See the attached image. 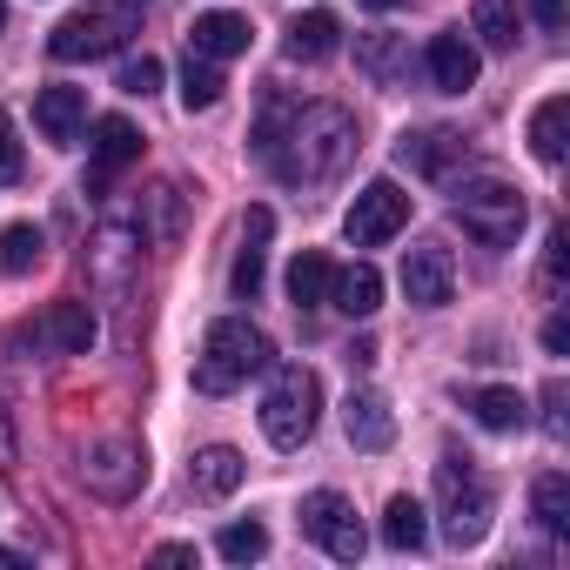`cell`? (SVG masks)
<instances>
[{"label": "cell", "instance_id": "6da1fadb", "mask_svg": "<svg viewBox=\"0 0 570 570\" xmlns=\"http://www.w3.org/2000/svg\"><path fill=\"white\" fill-rule=\"evenodd\" d=\"M282 141H289V155H275V175L282 181H330L356 155V121H350V108L316 101V108H296L289 115V135H282Z\"/></svg>", "mask_w": 570, "mask_h": 570}, {"label": "cell", "instance_id": "7a4b0ae2", "mask_svg": "<svg viewBox=\"0 0 570 570\" xmlns=\"http://www.w3.org/2000/svg\"><path fill=\"white\" fill-rule=\"evenodd\" d=\"M268 363H275L268 336H262L255 323H242V316H222V323L202 336V356H195V390H202V396H228V390H242L248 376H262Z\"/></svg>", "mask_w": 570, "mask_h": 570}, {"label": "cell", "instance_id": "3957f363", "mask_svg": "<svg viewBox=\"0 0 570 570\" xmlns=\"http://www.w3.org/2000/svg\"><path fill=\"white\" fill-rule=\"evenodd\" d=\"M450 208H456L463 235H476L483 248H517V235H523V222H530L523 188H510L503 175H470V181H456Z\"/></svg>", "mask_w": 570, "mask_h": 570}, {"label": "cell", "instance_id": "277c9868", "mask_svg": "<svg viewBox=\"0 0 570 570\" xmlns=\"http://www.w3.org/2000/svg\"><path fill=\"white\" fill-rule=\"evenodd\" d=\"M316 423H323V376L303 370V363L275 370V383H268V396H262V436H268L275 450H303V443L316 436Z\"/></svg>", "mask_w": 570, "mask_h": 570}, {"label": "cell", "instance_id": "5b68a950", "mask_svg": "<svg viewBox=\"0 0 570 570\" xmlns=\"http://www.w3.org/2000/svg\"><path fill=\"white\" fill-rule=\"evenodd\" d=\"M135 28H141L135 0H88V8H75V14L48 35V55H55V61H101V55H121Z\"/></svg>", "mask_w": 570, "mask_h": 570}, {"label": "cell", "instance_id": "8992f818", "mask_svg": "<svg viewBox=\"0 0 570 570\" xmlns=\"http://www.w3.org/2000/svg\"><path fill=\"white\" fill-rule=\"evenodd\" d=\"M436 510H443V537L456 543V550H470V543H483V530H490V483L463 463V456H443L436 463Z\"/></svg>", "mask_w": 570, "mask_h": 570}, {"label": "cell", "instance_id": "52a82bcc", "mask_svg": "<svg viewBox=\"0 0 570 570\" xmlns=\"http://www.w3.org/2000/svg\"><path fill=\"white\" fill-rule=\"evenodd\" d=\"M81 483L101 497V503H128L141 483H148V450L135 436H101L88 456H81Z\"/></svg>", "mask_w": 570, "mask_h": 570}, {"label": "cell", "instance_id": "ba28073f", "mask_svg": "<svg viewBox=\"0 0 570 570\" xmlns=\"http://www.w3.org/2000/svg\"><path fill=\"white\" fill-rule=\"evenodd\" d=\"M303 530H309L336 563H356L363 543H370L363 523H356V503H350L343 490H309V497H303Z\"/></svg>", "mask_w": 570, "mask_h": 570}, {"label": "cell", "instance_id": "9c48e42d", "mask_svg": "<svg viewBox=\"0 0 570 570\" xmlns=\"http://www.w3.org/2000/svg\"><path fill=\"white\" fill-rule=\"evenodd\" d=\"M343 228H350V242H356V248H383L390 235H403V228H410V195H403L396 181H370V188L350 202Z\"/></svg>", "mask_w": 570, "mask_h": 570}, {"label": "cell", "instance_id": "30bf717a", "mask_svg": "<svg viewBox=\"0 0 570 570\" xmlns=\"http://www.w3.org/2000/svg\"><path fill=\"white\" fill-rule=\"evenodd\" d=\"M21 343L41 350V356H88V343H95V309H88V303H48V309L21 330Z\"/></svg>", "mask_w": 570, "mask_h": 570}, {"label": "cell", "instance_id": "8fae6325", "mask_svg": "<svg viewBox=\"0 0 570 570\" xmlns=\"http://www.w3.org/2000/svg\"><path fill=\"white\" fill-rule=\"evenodd\" d=\"M141 222H101V235L88 242V275H95V289H108V296H121L128 289V275H135V262H141Z\"/></svg>", "mask_w": 570, "mask_h": 570}, {"label": "cell", "instance_id": "7c38bea8", "mask_svg": "<svg viewBox=\"0 0 570 570\" xmlns=\"http://www.w3.org/2000/svg\"><path fill=\"white\" fill-rule=\"evenodd\" d=\"M403 289H410V303H416V309H443V303H450V289H456V262H450V248L416 242V248L403 255Z\"/></svg>", "mask_w": 570, "mask_h": 570}, {"label": "cell", "instance_id": "4fadbf2b", "mask_svg": "<svg viewBox=\"0 0 570 570\" xmlns=\"http://www.w3.org/2000/svg\"><path fill=\"white\" fill-rule=\"evenodd\" d=\"M463 155H470V141H463L456 128H416V135H403V141H396V161H403V168H416V175H430V181H443Z\"/></svg>", "mask_w": 570, "mask_h": 570}, {"label": "cell", "instance_id": "5bb4252c", "mask_svg": "<svg viewBox=\"0 0 570 570\" xmlns=\"http://www.w3.org/2000/svg\"><path fill=\"white\" fill-rule=\"evenodd\" d=\"M81 121H88V88H41L35 95V128L55 141V148H68L75 135H81Z\"/></svg>", "mask_w": 570, "mask_h": 570}, {"label": "cell", "instance_id": "9a60e30c", "mask_svg": "<svg viewBox=\"0 0 570 570\" xmlns=\"http://www.w3.org/2000/svg\"><path fill=\"white\" fill-rule=\"evenodd\" d=\"M323 303H336L350 323H363V316H376V309H383V275H376L370 262L330 268V296H323Z\"/></svg>", "mask_w": 570, "mask_h": 570}, {"label": "cell", "instance_id": "2e32d148", "mask_svg": "<svg viewBox=\"0 0 570 570\" xmlns=\"http://www.w3.org/2000/svg\"><path fill=\"white\" fill-rule=\"evenodd\" d=\"M248 41H255V28L242 14H195V28H188V55H202V61H235V55H248Z\"/></svg>", "mask_w": 570, "mask_h": 570}, {"label": "cell", "instance_id": "e0dca14e", "mask_svg": "<svg viewBox=\"0 0 570 570\" xmlns=\"http://www.w3.org/2000/svg\"><path fill=\"white\" fill-rule=\"evenodd\" d=\"M88 155H95V175H121L128 161H141V128H135L128 115H101Z\"/></svg>", "mask_w": 570, "mask_h": 570}, {"label": "cell", "instance_id": "ac0fdd59", "mask_svg": "<svg viewBox=\"0 0 570 570\" xmlns=\"http://www.w3.org/2000/svg\"><path fill=\"white\" fill-rule=\"evenodd\" d=\"M343 430H350V443H356V450H370V456L396 443V416H390V403H383V396H370V390L343 403Z\"/></svg>", "mask_w": 570, "mask_h": 570}, {"label": "cell", "instance_id": "d6986e66", "mask_svg": "<svg viewBox=\"0 0 570 570\" xmlns=\"http://www.w3.org/2000/svg\"><path fill=\"white\" fill-rule=\"evenodd\" d=\"M195 497H208V503H222V497H235L242 490V476H248V463H242V450H228V443H208V450H195Z\"/></svg>", "mask_w": 570, "mask_h": 570}, {"label": "cell", "instance_id": "ffe728a7", "mask_svg": "<svg viewBox=\"0 0 570 570\" xmlns=\"http://www.w3.org/2000/svg\"><path fill=\"white\" fill-rule=\"evenodd\" d=\"M423 61H430V81H436L443 95H463V88H476V48H470L463 35H436Z\"/></svg>", "mask_w": 570, "mask_h": 570}, {"label": "cell", "instance_id": "44dd1931", "mask_svg": "<svg viewBox=\"0 0 570 570\" xmlns=\"http://www.w3.org/2000/svg\"><path fill=\"white\" fill-rule=\"evenodd\" d=\"M336 48H343V21H336L330 8L289 21V55H296V61H330Z\"/></svg>", "mask_w": 570, "mask_h": 570}, {"label": "cell", "instance_id": "7402d4cb", "mask_svg": "<svg viewBox=\"0 0 570 570\" xmlns=\"http://www.w3.org/2000/svg\"><path fill=\"white\" fill-rule=\"evenodd\" d=\"M356 68H363L376 88H390V81L410 68V41H403V35H356Z\"/></svg>", "mask_w": 570, "mask_h": 570}, {"label": "cell", "instance_id": "603a6c76", "mask_svg": "<svg viewBox=\"0 0 570 570\" xmlns=\"http://www.w3.org/2000/svg\"><path fill=\"white\" fill-rule=\"evenodd\" d=\"M383 543H390V550H423V543H430V510H423L416 497H390V510H383Z\"/></svg>", "mask_w": 570, "mask_h": 570}, {"label": "cell", "instance_id": "cb8c5ba5", "mask_svg": "<svg viewBox=\"0 0 570 570\" xmlns=\"http://www.w3.org/2000/svg\"><path fill=\"white\" fill-rule=\"evenodd\" d=\"M530 510H537V523H543L550 537H563V530H570V476H563V470H543V476L530 483Z\"/></svg>", "mask_w": 570, "mask_h": 570}, {"label": "cell", "instance_id": "d4e9b609", "mask_svg": "<svg viewBox=\"0 0 570 570\" xmlns=\"http://www.w3.org/2000/svg\"><path fill=\"white\" fill-rule=\"evenodd\" d=\"M41 248H48V235H41L35 222L0 228V275H35V268H41Z\"/></svg>", "mask_w": 570, "mask_h": 570}, {"label": "cell", "instance_id": "484cf974", "mask_svg": "<svg viewBox=\"0 0 570 570\" xmlns=\"http://www.w3.org/2000/svg\"><path fill=\"white\" fill-rule=\"evenodd\" d=\"M330 296V255L323 248H303L296 262H289V303L296 309H316Z\"/></svg>", "mask_w": 570, "mask_h": 570}, {"label": "cell", "instance_id": "4316f807", "mask_svg": "<svg viewBox=\"0 0 570 570\" xmlns=\"http://www.w3.org/2000/svg\"><path fill=\"white\" fill-rule=\"evenodd\" d=\"M563 121H570V101H563V95H550V101L530 115V155L550 161V168L563 161Z\"/></svg>", "mask_w": 570, "mask_h": 570}, {"label": "cell", "instance_id": "83f0119b", "mask_svg": "<svg viewBox=\"0 0 570 570\" xmlns=\"http://www.w3.org/2000/svg\"><path fill=\"white\" fill-rule=\"evenodd\" d=\"M470 410H476L483 430H523V423H530V403H523L517 390H503V383H497V390H476Z\"/></svg>", "mask_w": 570, "mask_h": 570}, {"label": "cell", "instance_id": "f1b7e54d", "mask_svg": "<svg viewBox=\"0 0 570 570\" xmlns=\"http://www.w3.org/2000/svg\"><path fill=\"white\" fill-rule=\"evenodd\" d=\"M215 101H222V75H215V61L188 55V68H181V108L202 115V108H215Z\"/></svg>", "mask_w": 570, "mask_h": 570}, {"label": "cell", "instance_id": "f546056e", "mask_svg": "<svg viewBox=\"0 0 570 570\" xmlns=\"http://www.w3.org/2000/svg\"><path fill=\"white\" fill-rule=\"evenodd\" d=\"M476 35H483V48H517V8L510 0H476Z\"/></svg>", "mask_w": 570, "mask_h": 570}, {"label": "cell", "instance_id": "4dcf8cb0", "mask_svg": "<svg viewBox=\"0 0 570 570\" xmlns=\"http://www.w3.org/2000/svg\"><path fill=\"white\" fill-rule=\"evenodd\" d=\"M262 550H268V530H262L255 517H248V523H228V530H222V557H228V563H255Z\"/></svg>", "mask_w": 570, "mask_h": 570}, {"label": "cell", "instance_id": "1f68e13d", "mask_svg": "<svg viewBox=\"0 0 570 570\" xmlns=\"http://www.w3.org/2000/svg\"><path fill=\"white\" fill-rule=\"evenodd\" d=\"M228 282H235V296H242V303H255V289H262V242H255V235H242V255H235Z\"/></svg>", "mask_w": 570, "mask_h": 570}, {"label": "cell", "instance_id": "d6a6232c", "mask_svg": "<svg viewBox=\"0 0 570 570\" xmlns=\"http://www.w3.org/2000/svg\"><path fill=\"white\" fill-rule=\"evenodd\" d=\"M282 135H289V108L268 101V108H262V128H255V155L275 161V155H282Z\"/></svg>", "mask_w": 570, "mask_h": 570}, {"label": "cell", "instance_id": "836d02e7", "mask_svg": "<svg viewBox=\"0 0 570 570\" xmlns=\"http://www.w3.org/2000/svg\"><path fill=\"white\" fill-rule=\"evenodd\" d=\"M161 88V61L155 55H128L121 61V95H155Z\"/></svg>", "mask_w": 570, "mask_h": 570}, {"label": "cell", "instance_id": "e575fe53", "mask_svg": "<svg viewBox=\"0 0 570 570\" xmlns=\"http://www.w3.org/2000/svg\"><path fill=\"white\" fill-rule=\"evenodd\" d=\"M175 228H181V188H168V181H161V188H155V235L168 242Z\"/></svg>", "mask_w": 570, "mask_h": 570}, {"label": "cell", "instance_id": "d590c367", "mask_svg": "<svg viewBox=\"0 0 570 570\" xmlns=\"http://www.w3.org/2000/svg\"><path fill=\"white\" fill-rule=\"evenodd\" d=\"M21 181V141H14V121L0 115V188Z\"/></svg>", "mask_w": 570, "mask_h": 570}, {"label": "cell", "instance_id": "8d00e7d4", "mask_svg": "<svg viewBox=\"0 0 570 570\" xmlns=\"http://www.w3.org/2000/svg\"><path fill=\"white\" fill-rule=\"evenodd\" d=\"M563 248H570V235H563V228H550V242H543V282H550V289L563 282Z\"/></svg>", "mask_w": 570, "mask_h": 570}, {"label": "cell", "instance_id": "74e56055", "mask_svg": "<svg viewBox=\"0 0 570 570\" xmlns=\"http://www.w3.org/2000/svg\"><path fill=\"white\" fill-rule=\"evenodd\" d=\"M543 430H550V436H563V430H570V423H563V383H550V390H543Z\"/></svg>", "mask_w": 570, "mask_h": 570}, {"label": "cell", "instance_id": "f35d334b", "mask_svg": "<svg viewBox=\"0 0 570 570\" xmlns=\"http://www.w3.org/2000/svg\"><path fill=\"white\" fill-rule=\"evenodd\" d=\"M543 350H550V356H563V350H570V323H563V316H550V323H543Z\"/></svg>", "mask_w": 570, "mask_h": 570}, {"label": "cell", "instance_id": "ab89813d", "mask_svg": "<svg viewBox=\"0 0 570 570\" xmlns=\"http://www.w3.org/2000/svg\"><path fill=\"white\" fill-rule=\"evenodd\" d=\"M530 14H537V28L557 35V28H563V0H530Z\"/></svg>", "mask_w": 570, "mask_h": 570}, {"label": "cell", "instance_id": "60d3db41", "mask_svg": "<svg viewBox=\"0 0 570 570\" xmlns=\"http://www.w3.org/2000/svg\"><path fill=\"white\" fill-rule=\"evenodd\" d=\"M155 563H195V543H161Z\"/></svg>", "mask_w": 570, "mask_h": 570}, {"label": "cell", "instance_id": "b9f144b4", "mask_svg": "<svg viewBox=\"0 0 570 570\" xmlns=\"http://www.w3.org/2000/svg\"><path fill=\"white\" fill-rule=\"evenodd\" d=\"M21 563H28L21 550H0V570H21Z\"/></svg>", "mask_w": 570, "mask_h": 570}, {"label": "cell", "instance_id": "7bdbcfd3", "mask_svg": "<svg viewBox=\"0 0 570 570\" xmlns=\"http://www.w3.org/2000/svg\"><path fill=\"white\" fill-rule=\"evenodd\" d=\"M363 8H376V14H390V8H403V0H363Z\"/></svg>", "mask_w": 570, "mask_h": 570}, {"label": "cell", "instance_id": "ee69618b", "mask_svg": "<svg viewBox=\"0 0 570 570\" xmlns=\"http://www.w3.org/2000/svg\"><path fill=\"white\" fill-rule=\"evenodd\" d=\"M0 28H8V8H0Z\"/></svg>", "mask_w": 570, "mask_h": 570}]
</instances>
